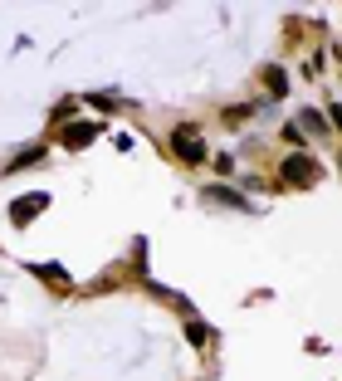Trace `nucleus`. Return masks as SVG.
<instances>
[{
  "mask_svg": "<svg viewBox=\"0 0 342 381\" xmlns=\"http://www.w3.org/2000/svg\"><path fill=\"white\" fill-rule=\"evenodd\" d=\"M264 89H269L274 98L289 93V79H284V69H279V64H269V69H264Z\"/></svg>",
  "mask_w": 342,
  "mask_h": 381,
  "instance_id": "5",
  "label": "nucleus"
},
{
  "mask_svg": "<svg viewBox=\"0 0 342 381\" xmlns=\"http://www.w3.org/2000/svg\"><path fill=\"white\" fill-rule=\"evenodd\" d=\"M98 132H103L98 122H79V127H69V132H64V142H69V147L79 152V147H88V142H93Z\"/></svg>",
  "mask_w": 342,
  "mask_h": 381,
  "instance_id": "4",
  "label": "nucleus"
},
{
  "mask_svg": "<svg viewBox=\"0 0 342 381\" xmlns=\"http://www.w3.org/2000/svg\"><path fill=\"white\" fill-rule=\"evenodd\" d=\"M44 205H49V195H25V200H15V205H10V215H15V225L25 230V225H29Z\"/></svg>",
  "mask_w": 342,
  "mask_h": 381,
  "instance_id": "3",
  "label": "nucleus"
},
{
  "mask_svg": "<svg viewBox=\"0 0 342 381\" xmlns=\"http://www.w3.org/2000/svg\"><path fill=\"white\" fill-rule=\"evenodd\" d=\"M328 117H333V127H342V108H338V103H333V112H328Z\"/></svg>",
  "mask_w": 342,
  "mask_h": 381,
  "instance_id": "11",
  "label": "nucleus"
},
{
  "mask_svg": "<svg viewBox=\"0 0 342 381\" xmlns=\"http://www.w3.org/2000/svg\"><path fill=\"white\" fill-rule=\"evenodd\" d=\"M186 337H191V347H211V328L206 323H186Z\"/></svg>",
  "mask_w": 342,
  "mask_h": 381,
  "instance_id": "6",
  "label": "nucleus"
},
{
  "mask_svg": "<svg viewBox=\"0 0 342 381\" xmlns=\"http://www.w3.org/2000/svg\"><path fill=\"white\" fill-rule=\"evenodd\" d=\"M298 122H303V127H308V132H328V122H323V117H318V112H298Z\"/></svg>",
  "mask_w": 342,
  "mask_h": 381,
  "instance_id": "10",
  "label": "nucleus"
},
{
  "mask_svg": "<svg viewBox=\"0 0 342 381\" xmlns=\"http://www.w3.org/2000/svg\"><path fill=\"white\" fill-rule=\"evenodd\" d=\"M34 274H39V279H44V284H64V288H69V274H64V269H59V264H39V269H34Z\"/></svg>",
  "mask_w": 342,
  "mask_h": 381,
  "instance_id": "7",
  "label": "nucleus"
},
{
  "mask_svg": "<svg viewBox=\"0 0 342 381\" xmlns=\"http://www.w3.org/2000/svg\"><path fill=\"white\" fill-rule=\"evenodd\" d=\"M206 195H211V200H221V205H244V200H239L235 190H225V186H211Z\"/></svg>",
  "mask_w": 342,
  "mask_h": 381,
  "instance_id": "8",
  "label": "nucleus"
},
{
  "mask_svg": "<svg viewBox=\"0 0 342 381\" xmlns=\"http://www.w3.org/2000/svg\"><path fill=\"white\" fill-rule=\"evenodd\" d=\"M171 152H176L186 167H201V162H206V142H201L196 127H176V132H171Z\"/></svg>",
  "mask_w": 342,
  "mask_h": 381,
  "instance_id": "2",
  "label": "nucleus"
},
{
  "mask_svg": "<svg viewBox=\"0 0 342 381\" xmlns=\"http://www.w3.org/2000/svg\"><path fill=\"white\" fill-rule=\"evenodd\" d=\"M44 157V147H29V152H20L15 162H10V172H20V167H29V162H39Z\"/></svg>",
  "mask_w": 342,
  "mask_h": 381,
  "instance_id": "9",
  "label": "nucleus"
},
{
  "mask_svg": "<svg viewBox=\"0 0 342 381\" xmlns=\"http://www.w3.org/2000/svg\"><path fill=\"white\" fill-rule=\"evenodd\" d=\"M279 176H284L289 186H313L323 172H318V162H313V157H303V152H289V157H284V167H279Z\"/></svg>",
  "mask_w": 342,
  "mask_h": 381,
  "instance_id": "1",
  "label": "nucleus"
}]
</instances>
